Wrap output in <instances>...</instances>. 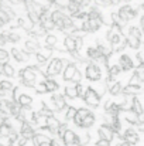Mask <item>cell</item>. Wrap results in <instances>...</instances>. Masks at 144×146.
I'll use <instances>...</instances> for the list:
<instances>
[{
    "mask_svg": "<svg viewBox=\"0 0 144 146\" xmlns=\"http://www.w3.org/2000/svg\"><path fill=\"white\" fill-rule=\"evenodd\" d=\"M21 78H23V84L28 88L34 87V82H36V68H26L20 72Z\"/></svg>",
    "mask_w": 144,
    "mask_h": 146,
    "instance_id": "obj_1",
    "label": "cell"
},
{
    "mask_svg": "<svg viewBox=\"0 0 144 146\" xmlns=\"http://www.w3.org/2000/svg\"><path fill=\"white\" fill-rule=\"evenodd\" d=\"M85 102L89 105V106H92V108H97L99 106V94L96 92L93 88H88L86 90V94H85Z\"/></svg>",
    "mask_w": 144,
    "mask_h": 146,
    "instance_id": "obj_2",
    "label": "cell"
},
{
    "mask_svg": "<svg viewBox=\"0 0 144 146\" xmlns=\"http://www.w3.org/2000/svg\"><path fill=\"white\" fill-rule=\"evenodd\" d=\"M86 77L91 81H99L102 78V72H100V70L96 67L95 64H91V65L86 67Z\"/></svg>",
    "mask_w": 144,
    "mask_h": 146,
    "instance_id": "obj_3",
    "label": "cell"
},
{
    "mask_svg": "<svg viewBox=\"0 0 144 146\" xmlns=\"http://www.w3.org/2000/svg\"><path fill=\"white\" fill-rule=\"evenodd\" d=\"M45 125H47V129L51 133H58V129H59V126H61L59 121H58L54 115L45 118Z\"/></svg>",
    "mask_w": 144,
    "mask_h": 146,
    "instance_id": "obj_4",
    "label": "cell"
},
{
    "mask_svg": "<svg viewBox=\"0 0 144 146\" xmlns=\"http://www.w3.org/2000/svg\"><path fill=\"white\" fill-rule=\"evenodd\" d=\"M61 70H62V61H61V60H52V62L48 65L47 75L48 77L57 75V74L61 72Z\"/></svg>",
    "mask_w": 144,
    "mask_h": 146,
    "instance_id": "obj_5",
    "label": "cell"
},
{
    "mask_svg": "<svg viewBox=\"0 0 144 146\" xmlns=\"http://www.w3.org/2000/svg\"><path fill=\"white\" fill-rule=\"evenodd\" d=\"M13 132H14L13 126L10 125V122L7 121V118H4L3 122L0 123V136L1 138H9Z\"/></svg>",
    "mask_w": 144,
    "mask_h": 146,
    "instance_id": "obj_6",
    "label": "cell"
},
{
    "mask_svg": "<svg viewBox=\"0 0 144 146\" xmlns=\"http://www.w3.org/2000/svg\"><path fill=\"white\" fill-rule=\"evenodd\" d=\"M97 133H99L100 138L107 139V141H112L113 136H114V132H113V129H112L109 125H103V126H100V128L97 129Z\"/></svg>",
    "mask_w": 144,
    "mask_h": 146,
    "instance_id": "obj_7",
    "label": "cell"
},
{
    "mask_svg": "<svg viewBox=\"0 0 144 146\" xmlns=\"http://www.w3.org/2000/svg\"><path fill=\"white\" fill-rule=\"evenodd\" d=\"M51 101H52V104H54V108H55L57 111H62V109L65 108V105H66V101H65L64 95H59V94H57V95H52Z\"/></svg>",
    "mask_w": 144,
    "mask_h": 146,
    "instance_id": "obj_8",
    "label": "cell"
},
{
    "mask_svg": "<svg viewBox=\"0 0 144 146\" xmlns=\"http://www.w3.org/2000/svg\"><path fill=\"white\" fill-rule=\"evenodd\" d=\"M21 135L26 136L27 139H33V136L36 135L34 131H33V128H31V125H30L27 121L21 123Z\"/></svg>",
    "mask_w": 144,
    "mask_h": 146,
    "instance_id": "obj_9",
    "label": "cell"
},
{
    "mask_svg": "<svg viewBox=\"0 0 144 146\" xmlns=\"http://www.w3.org/2000/svg\"><path fill=\"white\" fill-rule=\"evenodd\" d=\"M124 141L129 142L130 145H136L139 142V136H137V133L133 129H127L126 133H124Z\"/></svg>",
    "mask_w": 144,
    "mask_h": 146,
    "instance_id": "obj_10",
    "label": "cell"
},
{
    "mask_svg": "<svg viewBox=\"0 0 144 146\" xmlns=\"http://www.w3.org/2000/svg\"><path fill=\"white\" fill-rule=\"evenodd\" d=\"M44 143H51L49 138L43 135V133H38V135H34L33 136V145L34 146H43Z\"/></svg>",
    "mask_w": 144,
    "mask_h": 146,
    "instance_id": "obj_11",
    "label": "cell"
},
{
    "mask_svg": "<svg viewBox=\"0 0 144 146\" xmlns=\"http://www.w3.org/2000/svg\"><path fill=\"white\" fill-rule=\"evenodd\" d=\"M124 118L130 122V123H140V115L137 113V112H134L133 109H129V111H126V113H124Z\"/></svg>",
    "mask_w": 144,
    "mask_h": 146,
    "instance_id": "obj_12",
    "label": "cell"
},
{
    "mask_svg": "<svg viewBox=\"0 0 144 146\" xmlns=\"http://www.w3.org/2000/svg\"><path fill=\"white\" fill-rule=\"evenodd\" d=\"M75 72H76V67L74 64H68L66 68H65V71H64V80L65 81H71Z\"/></svg>",
    "mask_w": 144,
    "mask_h": 146,
    "instance_id": "obj_13",
    "label": "cell"
},
{
    "mask_svg": "<svg viewBox=\"0 0 144 146\" xmlns=\"http://www.w3.org/2000/svg\"><path fill=\"white\" fill-rule=\"evenodd\" d=\"M17 102L21 106H31L33 98L30 97V95H27V94H21V95H18V98H17Z\"/></svg>",
    "mask_w": 144,
    "mask_h": 146,
    "instance_id": "obj_14",
    "label": "cell"
},
{
    "mask_svg": "<svg viewBox=\"0 0 144 146\" xmlns=\"http://www.w3.org/2000/svg\"><path fill=\"white\" fill-rule=\"evenodd\" d=\"M120 62H122V68H123V70H132L133 65H134V62H133L127 55H123V57L120 58Z\"/></svg>",
    "mask_w": 144,
    "mask_h": 146,
    "instance_id": "obj_15",
    "label": "cell"
},
{
    "mask_svg": "<svg viewBox=\"0 0 144 146\" xmlns=\"http://www.w3.org/2000/svg\"><path fill=\"white\" fill-rule=\"evenodd\" d=\"M93 123H95V116H93V113H89L82 119V126L81 128H91Z\"/></svg>",
    "mask_w": 144,
    "mask_h": 146,
    "instance_id": "obj_16",
    "label": "cell"
},
{
    "mask_svg": "<svg viewBox=\"0 0 144 146\" xmlns=\"http://www.w3.org/2000/svg\"><path fill=\"white\" fill-rule=\"evenodd\" d=\"M139 90H140V87L139 85H127L126 88H123V92L126 94V95H134L136 92H139Z\"/></svg>",
    "mask_w": 144,
    "mask_h": 146,
    "instance_id": "obj_17",
    "label": "cell"
},
{
    "mask_svg": "<svg viewBox=\"0 0 144 146\" xmlns=\"http://www.w3.org/2000/svg\"><path fill=\"white\" fill-rule=\"evenodd\" d=\"M78 136L75 135V132L74 131H71V129H66V132H65V135H64V142L65 143H68V142H72V141H75Z\"/></svg>",
    "mask_w": 144,
    "mask_h": 146,
    "instance_id": "obj_18",
    "label": "cell"
},
{
    "mask_svg": "<svg viewBox=\"0 0 144 146\" xmlns=\"http://www.w3.org/2000/svg\"><path fill=\"white\" fill-rule=\"evenodd\" d=\"M65 95H66L68 98H71V99H74V98L78 97L76 85H75V87H66V88H65Z\"/></svg>",
    "mask_w": 144,
    "mask_h": 146,
    "instance_id": "obj_19",
    "label": "cell"
},
{
    "mask_svg": "<svg viewBox=\"0 0 144 146\" xmlns=\"http://www.w3.org/2000/svg\"><path fill=\"white\" fill-rule=\"evenodd\" d=\"M1 71H3V74L7 75V77H14V68H13L10 64H4V65L1 67Z\"/></svg>",
    "mask_w": 144,
    "mask_h": 146,
    "instance_id": "obj_20",
    "label": "cell"
},
{
    "mask_svg": "<svg viewBox=\"0 0 144 146\" xmlns=\"http://www.w3.org/2000/svg\"><path fill=\"white\" fill-rule=\"evenodd\" d=\"M109 91H110V94H112L113 97H116V95H119V94L123 91V85H122L120 82H116V84H114V85L109 90Z\"/></svg>",
    "mask_w": 144,
    "mask_h": 146,
    "instance_id": "obj_21",
    "label": "cell"
},
{
    "mask_svg": "<svg viewBox=\"0 0 144 146\" xmlns=\"http://www.w3.org/2000/svg\"><path fill=\"white\" fill-rule=\"evenodd\" d=\"M134 112H137L139 115H141L143 113V106H141V104H140V101L137 99V98H134V101H133V108H132Z\"/></svg>",
    "mask_w": 144,
    "mask_h": 146,
    "instance_id": "obj_22",
    "label": "cell"
},
{
    "mask_svg": "<svg viewBox=\"0 0 144 146\" xmlns=\"http://www.w3.org/2000/svg\"><path fill=\"white\" fill-rule=\"evenodd\" d=\"M76 112H78V109H75V108L69 106V108L66 109V113H65V119H66V121H71V119H74V118H75V115H76Z\"/></svg>",
    "mask_w": 144,
    "mask_h": 146,
    "instance_id": "obj_23",
    "label": "cell"
},
{
    "mask_svg": "<svg viewBox=\"0 0 144 146\" xmlns=\"http://www.w3.org/2000/svg\"><path fill=\"white\" fill-rule=\"evenodd\" d=\"M45 85H47V90L49 91V92H54V91H57V90H58V84H57L55 81H52V80L45 81Z\"/></svg>",
    "mask_w": 144,
    "mask_h": 146,
    "instance_id": "obj_24",
    "label": "cell"
},
{
    "mask_svg": "<svg viewBox=\"0 0 144 146\" xmlns=\"http://www.w3.org/2000/svg\"><path fill=\"white\" fill-rule=\"evenodd\" d=\"M13 55L17 61H26L27 60V55H24L23 52H20L18 50H13Z\"/></svg>",
    "mask_w": 144,
    "mask_h": 146,
    "instance_id": "obj_25",
    "label": "cell"
},
{
    "mask_svg": "<svg viewBox=\"0 0 144 146\" xmlns=\"http://www.w3.org/2000/svg\"><path fill=\"white\" fill-rule=\"evenodd\" d=\"M65 46H66V48L69 51H74L76 48V41H74V38H66L65 40Z\"/></svg>",
    "mask_w": 144,
    "mask_h": 146,
    "instance_id": "obj_26",
    "label": "cell"
},
{
    "mask_svg": "<svg viewBox=\"0 0 144 146\" xmlns=\"http://www.w3.org/2000/svg\"><path fill=\"white\" fill-rule=\"evenodd\" d=\"M36 91H37L38 94H45V92H48L45 82H40L38 85H36Z\"/></svg>",
    "mask_w": 144,
    "mask_h": 146,
    "instance_id": "obj_27",
    "label": "cell"
},
{
    "mask_svg": "<svg viewBox=\"0 0 144 146\" xmlns=\"http://www.w3.org/2000/svg\"><path fill=\"white\" fill-rule=\"evenodd\" d=\"M0 88L4 90V91H11L13 90V84L10 81H1L0 82Z\"/></svg>",
    "mask_w": 144,
    "mask_h": 146,
    "instance_id": "obj_28",
    "label": "cell"
},
{
    "mask_svg": "<svg viewBox=\"0 0 144 146\" xmlns=\"http://www.w3.org/2000/svg\"><path fill=\"white\" fill-rule=\"evenodd\" d=\"M88 55H89L91 58H99L102 54H100V51H99V50L89 48V50H88Z\"/></svg>",
    "mask_w": 144,
    "mask_h": 146,
    "instance_id": "obj_29",
    "label": "cell"
},
{
    "mask_svg": "<svg viewBox=\"0 0 144 146\" xmlns=\"http://www.w3.org/2000/svg\"><path fill=\"white\" fill-rule=\"evenodd\" d=\"M140 81H141V78H140L139 72H136V74H134V75L130 78V82H129V84H130V85H137Z\"/></svg>",
    "mask_w": 144,
    "mask_h": 146,
    "instance_id": "obj_30",
    "label": "cell"
},
{
    "mask_svg": "<svg viewBox=\"0 0 144 146\" xmlns=\"http://www.w3.org/2000/svg\"><path fill=\"white\" fill-rule=\"evenodd\" d=\"M38 113H40V116H45V118H48V116H52V111H51V109H48L47 106H44V108H43V109H41Z\"/></svg>",
    "mask_w": 144,
    "mask_h": 146,
    "instance_id": "obj_31",
    "label": "cell"
},
{
    "mask_svg": "<svg viewBox=\"0 0 144 146\" xmlns=\"http://www.w3.org/2000/svg\"><path fill=\"white\" fill-rule=\"evenodd\" d=\"M91 112H89V109H86V108H81V109H78V112H76V115L78 116H81L82 119L86 116V115H89Z\"/></svg>",
    "mask_w": 144,
    "mask_h": 146,
    "instance_id": "obj_32",
    "label": "cell"
},
{
    "mask_svg": "<svg viewBox=\"0 0 144 146\" xmlns=\"http://www.w3.org/2000/svg\"><path fill=\"white\" fill-rule=\"evenodd\" d=\"M109 72H110V75H117V74L120 72V67H117V65H112V67L109 68Z\"/></svg>",
    "mask_w": 144,
    "mask_h": 146,
    "instance_id": "obj_33",
    "label": "cell"
},
{
    "mask_svg": "<svg viewBox=\"0 0 144 146\" xmlns=\"http://www.w3.org/2000/svg\"><path fill=\"white\" fill-rule=\"evenodd\" d=\"M96 146H110V141L100 138V139H99V141L96 142Z\"/></svg>",
    "mask_w": 144,
    "mask_h": 146,
    "instance_id": "obj_34",
    "label": "cell"
},
{
    "mask_svg": "<svg viewBox=\"0 0 144 146\" xmlns=\"http://www.w3.org/2000/svg\"><path fill=\"white\" fill-rule=\"evenodd\" d=\"M114 84H116V81L113 80V75H109V78H107V81H106V87L110 90V88H112Z\"/></svg>",
    "mask_w": 144,
    "mask_h": 146,
    "instance_id": "obj_35",
    "label": "cell"
},
{
    "mask_svg": "<svg viewBox=\"0 0 144 146\" xmlns=\"http://www.w3.org/2000/svg\"><path fill=\"white\" fill-rule=\"evenodd\" d=\"M7 58H9V54L4 50H0V62H6Z\"/></svg>",
    "mask_w": 144,
    "mask_h": 146,
    "instance_id": "obj_36",
    "label": "cell"
},
{
    "mask_svg": "<svg viewBox=\"0 0 144 146\" xmlns=\"http://www.w3.org/2000/svg\"><path fill=\"white\" fill-rule=\"evenodd\" d=\"M27 141H28V139H27L26 136H23V135H21V136L17 139V145L18 146H24L26 143H27Z\"/></svg>",
    "mask_w": 144,
    "mask_h": 146,
    "instance_id": "obj_37",
    "label": "cell"
},
{
    "mask_svg": "<svg viewBox=\"0 0 144 146\" xmlns=\"http://www.w3.org/2000/svg\"><path fill=\"white\" fill-rule=\"evenodd\" d=\"M82 80V75H81V72L79 71H76L75 74H74V77H72V80L71 81H74V82H79Z\"/></svg>",
    "mask_w": 144,
    "mask_h": 146,
    "instance_id": "obj_38",
    "label": "cell"
},
{
    "mask_svg": "<svg viewBox=\"0 0 144 146\" xmlns=\"http://www.w3.org/2000/svg\"><path fill=\"white\" fill-rule=\"evenodd\" d=\"M65 132H66V125H61V126H59V129H58V135H59L61 138H64Z\"/></svg>",
    "mask_w": 144,
    "mask_h": 146,
    "instance_id": "obj_39",
    "label": "cell"
},
{
    "mask_svg": "<svg viewBox=\"0 0 144 146\" xmlns=\"http://www.w3.org/2000/svg\"><path fill=\"white\" fill-rule=\"evenodd\" d=\"M65 146H81V139H79V138H76L75 141H72V142H68V143H65Z\"/></svg>",
    "mask_w": 144,
    "mask_h": 146,
    "instance_id": "obj_40",
    "label": "cell"
},
{
    "mask_svg": "<svg viewBox=\"0 0 144 146\" xmlns=\"http://www.w3.org/2000/svg\"><path fill=\"white\" fill-rule=\"evenodd\" d=\"M76 90H78V97H85L86 91H84L82 85H76Z\"/></svg>",
    "mask_w": 144,
    "mask_h": 146,
    "instance_id": "obj_41",
    "label": "cell"
},
{
    "mask_svg": "<svg viewBox=\"0 0 144 146\" xmlns=\"http://www.w3.org/2000/svg\"><path fill=\"white\" fill-rule=\"evenodd\" d=\"M130 46L134 47V48H137V47H139V40H137V38H132V40H130Z\"/></svg>",
    "mask_w": 144,
    "mask_h": 146,
    "instance_id": "obj_42",
    "label": "cell"
},
{
    "mask_svg": "<svg viewBox=\"0 0 144 146\" xmlns=\"http://www.w3.org/2000/svg\"><path fill=\"white\" fill-rule=\"evenodd\" d=\"M37 60H38V62L44 64V62H45V60H47V57H44L43 54H38V55H37Z\"/></svg>",
    "mask_w": 144,
    "mask_h": 146,
    "instance_id": "obj_43",
    "label": "cell"
},
{
    "mask_svg": "<svg viewBox=\"0 0 144 146\" xmlns=\"http://www.w3.org/2000/svg\"><path fill=\"white\" fill-rule=\"evenodd\" d=\"M27 47H28L30 50H34V48H37V44H36V43H31V41H28V43H27Z\"/></svg>",
    "mask_w": 144,
    "mask_h": 146,
    "instance_id": "obj_44",
    "label": "cell"
},
{
    "mask_svg": "<svg viewBox=\"0 0 144 146\" xmlns=\"http://www.w3.org/2000/svg\"><path fill=\"white\" fill-rule=\"evenodd\" d=\"M47 43H48V46H52V44H55V37H48Z\"/></svg>",
    "mask_w": 144,
    "mask_h": 146,
    "instance_id": "obj_45",
    "label": "cell"
},
{
    "mask_svg": "<svg viewBox=\"0 0 144 146\" xmlns=\"http://www.w3.org/2000/svg\"><path fill=\"white\" fill-rule=\"evenodd\" d=\"M139 129H140L141 132H144V122H140V123H139Z\"/></svg>",
    "mask_w": 144,
    "mask_h": 146,
    "instance_id": "obj_46",
    "label": "cell"
},
{
    "mask_svg": "<svg viewBox=\"0 0 144 146\" xmlns=\"http://www.w3.org/2000/svg\"><path fill=\"white\" fill-rule=\"evenodd\" d=\"M117 146H130V143L124 141V142H122V143H119V145H117Z\"/></svg>",
    "mask_w": 144,
    "mask_h": 146,
    "instance_id": "obj_47",
    "label": "cell"
},
{
    "mask_svg": "<svg viewBox=\"0 0 144 146\" xmlns=\"http://www.w3.org/2000/svg\"><path fill=\"white\" fill-rule=\"evenodd\" d=\"M81 46H82V41L81 40H76V48H81Z\"/></svg>",
    "mask_w": 144,
    "mask_h": 146,
    "instance_id": "obj_48",
    "label": "cell"
},
{
    "mask_svg": "<svg viewBox=\"0 0 144 146\" xmlns=\"http://www.w3.org/2000/svg\"><path fill=\"white\" fill-rule=\"evenodd\" d=\"M49 146H59V145H58L55 141H51V145H49Z\"/></svg>",
    "mask_w": 144,
    "mask_h": 146,
    "instance_id": "obj_49",
    "label": "cell"
},
{
    "mask_svg": "<svg viewBox=\"0 0 144 146\" xmlns=\"http://www.w3.org/2000/svg\"><path fill=\"white\" fill-rule=\"evenodd\" d=\"M4 41H6L4 37H0V44H4Z\"/></svg>",
    "mask_w": 144,
    "mask_h": 146,
    "instance_id": "obj_50",
    "label": "cell"
}]
</instances>
